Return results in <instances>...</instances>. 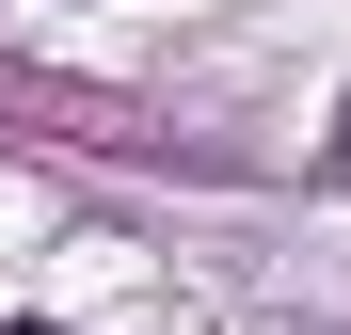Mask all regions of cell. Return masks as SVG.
<instances>
[{
    "label": "cell",
    "instance_id": "cell-2",
    "mask_svg": "<svg viewBox=\"0 0 351 335\" xmlns=\"http://www.w3.org/2000/svg\"><path fill=\"white\" fill-rule=\"evenodd\" d=\"M0 335H48V319H0Z\"/></svg>",
    "mask_w": 351,
    "mask_h": 335
},
{
    "label": "cell",
    "instance_id": "cell-1",
    "mask_svg": "<svg viewBox=\"0 0 351 335\" xmlns=\"http://www.w3.org/2000/svg\"><path fill=\"white\" fill-rule=\"evenodd\" d=\"M319 160H335V176H351V112H335V144H319Z\"/></svg>",
    "mask_w": 351,
    "mask_h": 335
}]
</instances>
